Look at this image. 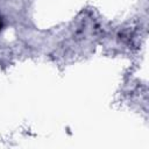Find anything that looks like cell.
Listing matches in <instances>:
<instances>
[{"label": "cell", "instance_id": "6da1fadb", "mask_svg": "<svg viewBox=\"0 0 149 149\" xmlns=\"http://www.w3.org/2000/svg\"><path fill=\"white\" fill-rule=\"evenodd\" d=\"M1 28H2V20H1V17H0V30H1Z\"/></svg>", "mask_w": 149, "mask_h": 149}]
</instances>
